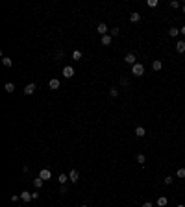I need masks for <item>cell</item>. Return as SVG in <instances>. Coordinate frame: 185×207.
<instances>
[{"label":"cell","mask_w":185,"mask_h":207,"mask_svg":"<svg viewBox=\"0 0 185 207\" xmlns=\"http://www.w3.org/2000/svg\"><path fill=\"white\" fill-rule=\"evenodd\" d=\"M132 74H133V76H137V78L143 76V74H144V65L143 63H135L132 67Z\"/></svg>","instance_id":"6da1fadb"},{"label":"cell","mask_w":185,"mask_h":207,"mask_svg":"<svg viewBox=\"0 0 185 207\" xmlns=\"http://www.w3.org/2000/svg\"><path fill=\"white\" fill-rule=\"evenodd\" d=\"M124 61H126L128 65H132V67H133V65L137 63V57H135V54H132V52H130V54H126V56H124Z\"/></svg>","instance_id":"7a4b0ae2"},{"label":"cell","mask_w":185,"mask_h":207,"mask_svg":"<svg viewBox=\"0 0 185 207\" xmlns=\"http://www.w3.org/2000/svg\"><path fill=\"white\" fill-rule=\"evenodd\" d=\"M39 178H41V179H45V181H48V179L52 178V172H50L48 168H43L41 172H39Z\"/></svg>","instance_id":"3957f363"},{"label":"cell","mask_w":185,"mask_h":207,"mask_svg":"<svg viewBox=\"0 0 185 207\" xmlns=\"http://www.w3.org/2000/svg\"><path fill=\"white\" fill-rule=\"evenodd\" d=\"M59 85L61 83H59V80H57V78H52V80L48 81V87L52 89V91H57V89H59Z\"/></svg>","instance_id":"277c9868"},{"label":"cell","mask_w":185,"mask_h":207,"mask_svg":"<svg viewBox=\"0 0 185 207\" xmlns=\"http://www.w3.org/2000/svg\"><path fill=\"white\" fill-rule=\"evenodd\" d=\"M96 30H98V33H100V37H104V35H108V32H109V30H108V26H106L104 22H100Z\"/></svg>","instance_id":"5b68a950"},{"label":"cell","mask_w":185,"mask_h":207,"mask_svg":"<svg viewBox=\"0 0 185 207\" xmlns=\"http://www.w3.org/2000/svg\"><path fill=\"white\" fill-rule=\"evenodd\" d=\"M100 43H102V45H104V46H109V45H111V43H113V37H111V35H104V37H100Z\"/></svg>","instance_id":"8992f818"},{"label":"cell","mask_w":185,"mask_h":207,"mask_svg":"<svg viewBox=\"0 0 185 207\" xmlns=\"http://www.w3.org/2000/svg\"><path fill=\"white\" fill-rule=\"evenodd\" d=\"M69 179H70V183H76L78 179H80V174H78V170H70V172H69Z\"/></svg>","instance_id":"52a82bcc"},{"label":"cell","mask_w":185,"mask_h":207,"mask_svg":"<svg viewBox=\"0 0 185 207\" xmlns=\"http://www.w3.org/2000/svg\"><path fill=\"white\" fill-rule=\"evenodd\" d=\"M21 200L31 202V200H33V198H31V192H28V190H22V192H21Z\"/></svg>","instance_id":"ba28073f"},{"label":"cell","mask_w":185,"mask_h":207,"mask_svg":"<svg viewBox=\"0 0 185 207\" xmlns=\"http://www.w3.org/2000/svg\"><path fill=\"white\" fill-rule=\"evenodd\" d=\"M63 76H65V78H72L74 76V69L72 67H65V69H63Z\"/></svg>","instance_id":"9c48e42d"},{"label":"cell","mask_w":185,"mask_h":207,"mask_svg":"<svg viewBox=\"0 0 185 207\" xmlns=\"http://www.w3.org/2000/svg\"><path fill=\"white\" fill-rule=\"evenodd\" d=\"M176 52H178V54H183L185 52V41H178V43H176Z\"/></svg>","instance_id":"30bf717a"},{"label":"cell","mask_w":185,"mask_h":207,"mask_svg":"<svg viewBox=\"0 0 185 207\" xmlns=\"http://www.w3.org/2000/svg\"><path fill=\"white\" fill-rule=\"evenodd\" d=\"M33 91H35V83H28L24 87V95H33Z\"/></svg>","instance_id":"8fae6325"},{"label":"cell","mask_w":185,"mask_h":207,"mask_svg":"<svg viewBox=\"0 0 185 207\" xmlns=\"http://www.w3.org/2000/svg\"><path fill=\"white\" fill-rule=\"evenodd\" d=\"M135 135L137 137H144V135H146V130H144L143 126H137L135 128Z\"/></svg>","instance_id":"7c38bea8"},{"label":"cell","mask_w":185,"mask_h":207,"mask_svg":"<svg viewBox=\"0 0 185 207\" xmlns=\"http://www.w3.org/2000/svg\"><path fill=\"white\" fill-rule=\"evenodd\" d=\"M168 35H170V37H178V35H180V28H176V26L168 28Z\"/></svg>","instance_id":"4fadbf2b"},{"label":"cell","mask_w":185,"mask_h":207,"mask_svg":"<svg viewBox=\"0 0 185 207\" xmlns=\"http://www.w3.org/2000/svg\"><path fill=\"white\" fill-rule=\"evenodd\" d=\"M81 57H83V54H81L80 50H74L72 52V59L74 61H81Z\"/></svg>","instance_id":"5bb4252c"},{"label":"cell","mask_w":185,"mask_h":207,"mask_svg":"<svg viewBox=\"0 0 185 207\" xmlns=\"http://www.w3.org/2000/svg\"><path fill=\"white\" fill-rule=\"evenodd\" d=\"M57 181H59L61 185H65V183L69 181V174H59V176H57Z\"/></svg>","instance_id":"9a60e30c"},{"label":"cell","mask_w":185,"mask_h":207,"mask_svg":"<svg viewBox=\"0 0 185 207\" xmlns=\"http://www.w3.org/2000/svg\"><path fill=\"white\" fill-rule=\"evenodd\" d=\"M152 69H154V70H156V72H157V70H161V69H163V63H161V61H159V59H156V61H154V63H152Z\"/></svg>","instance_id":"2e32d148"},{"label":"cell","mask_w":185,"mask_h":207,"mask_svg":"<svg viewBox=\"0 0 185 207\" xmlns=\"http://www.w3.org/2000/svg\"><path fill=\"white\" fill-rule=\"evenodd\" d=\"M43 183H45V179H41V178H35L33 179V187H35V189H41Z\"/></svg>","instance_id":"e0dca14e"},{"label":"cell","mask_w":185,"mask_h":207,"mask_svg":"<svg viewBox=\"0 0 185 207\" xmlns=\"http://www.w3.org/2000/svg\"><path fill=\"white\" fill-rule=\"evenodd\" d=\"M167 204H168V200L165 196H159V198H157V205H159V207H165Z\"/></svg>","instance_id":"ac0fdd59"},{"label":"cell","mask_w":185,"mask_h":207,"mask_svg":"<svg viewBox=\"0 0 185 207\" xmlns=\"http://www.w3.org/2000/svg\"><path fill=\"white\" fill-rule=\"evenodd\" d=\"M141 21V15L139 13H132L130 15V22H139Z\"/></svg>","instance_id":"d6986e66"},{"label":"cell","mask_w":185,"mask_h":207,"mask_svg":"<svg viewBox=\"0 0 185 207\" xmlns=\"http://www.w3.org/2000/svg\"><path fill=\"white\" fill-rule=\"evenodd\" d=\"M4 89H6V93H13L15 91V85L11 83V81H7V83L4 85Z\"/></svg>","instance_id":"ffe728a7"},{"label":"cell","mask_w":185,"mask_h":207,"mask_svg":"<svg viewBox=\"0 0 185 207\" xmlns=\"http://www.w3.org/2000/svg\"><path fill=\"white\" fill-rule=\"evenodd\" d=\"M2 63H4V67H13V61H11L9 57H6V56L2 57Z\"/></svg>","instance_id":"44dd1931"},{"label":"cell","mask_w":185,"mask_h":207,"mask_svg":"<svg viewBox=\"0 0 185 207\" xmlns=\"http://www.w3.org/2000/svg\"><path fill=\"white\" fill-rule=\"evenodd\" d=\"M137 163H139V165H144V163H146V157H144V154H137Z\"/></svg>","instance_id":"7402d4cb"},{"label":"cell","mask_w":185,"mask_h":207,"mask_svg":"<svg viewBox=\"0 0 185 207\" xmlns=\"http://www.w3.org/2000/svg\"><path fill=\"white\" fill-rule=\"evenodd\" d=\"M119 33H120V30H119V28H113V30H109V35H111V37H117Z\"/></svg>","instance_id":"603a6c76"},{"label":"cell","mask_w":185,"mask_h":207,"mask_svg":"<svg viewBox=\"0 0 185 207\" xmlns=\"http://www.w3.org/2000/svg\"><path fill=\"white\" fill-rule=\"evenodd\" d=\"M109 95H111L113 98H117V96H119V89H115V87H113V89H109Z\"/></svg>","instance_id":"cb8c5ba5"},{"label":"cell","mask_w":185,"mask_h":207,"mask_svg":"<svg viewBox=\"0 0 185 207\" xmlns=\"http://www.w3.org/2000/svg\"><path fill=\"white\" fill-rule=\"evenodd\" d=\"M168 6H170L172 9H178V7H180V2H178V0H172V2L168 4Z\"/></svg>","instance_id":"d4e9b609"},{"label":"cell","mask_w":185,"mask_h":207,"mask_svg":"<svg viewBox=\"0 0 185 207\" xmlns=\"http://www.w3.org/2000/svg\"><path fill=\"white\" fill-rule=\"evenodd\" d=\"M176 178H185V168H178V172H176Z\"/></svg>","instance_id":"484cf974"},{"label":"cell","mask_w":185,"mask_h":207,"mask_svg":"<svg viewBox=\"0 0 185 207\" xmlns=\"http://www.w3.org/2000/svg\"><path fill=\"white\" fill-rule=\"evenodd\" d=\"M67 190H69V187H67V185H61V187H59V192H61V194H65Z\"/></svg>","instance_id":"4316f807"},{"label":"cell","mask_w":185,"mask_h":207,"mask_svg":"<svg viewBox=\"0 0 185 207\" xmlns=\"http://www.w3.org/2000/svg\"><path fill=\"white\" fill-rule=\"evenodd\" d=\"M148 6H150V7H156L157 6V0H148Z\"/></svg>","instance_id":"83f0119b"},{"label":"cell","mask_w":185,"mask_h":207,"mask_svg":"<svg viewBox=\"0 0 185 207\" xmlns=\"http://www.w3.org/2000/svg\"><path fill=\"white\" fill-rule=\"evenodd\" d=\"M165 183H167V185H170V183H172V176H167V178H165Z\"/></svg>","instance_id":"f1b7e54d"},{"label":"cell","mask_w":185,"mask_h":207,"mask_svg":"<svg viewBox=\"0 0 185 207\" xmlns=\"http://www.w3.org/2000/svg\"><path fill=\"white\" fill-rule=\"evenodd\" d=\"M143 207H154V204H152V202H144Z\"/></svg>","instance_id":"f546056e"},{"label":"cell","mask_w":185,"mask_h":207,"mask_svg":"<svg viewBox=\"0 0 185 207\" xmlns=\"http://www.w3.org/2000/svg\"><path fill=\"white\" fill-rule=\"evenodd\" d=\"M180 33H182V35H185V26H182V28H180Z\"/></svg>","instance_id":"4dcf8cb0"},{"label":"cell","mask_w":185,"mask_h":207,"mask_svg":"<svg viewBox=\"0 0 185 207\" xmlns=\"http://www.w3.org/2000/svg\"><path fill=\"white\" fill-rule=\"evenodd\" d=\"M176 207H185V205H183V204H180V205H176Z\"/></svg>","instance_id":"1f68e13d"},{"label":"cell","mask_w":185,"mask_h":207,"mask_svg":"<svg viewBox=\"0 0 185 207\" xmlns=\"http://www.w3.org/2000/svg\"><path fill=\"white\" fill-rule=\"evenodd\" d=\"M182 9H183V13H185V4H183V7H182Z\"/></svg>","instance_id":"d6a6232c"},{"label":"cell","mask_w":185,"mask_h":207,"mask_svg":"<svg viewBox=\"0 0 185 207\" xmlns=\"http://www.w3.org/2000/svg\"><path fill=\"white\" fill-rule=\"evenodd\" d=\"M81 207H87V205H81Z\"/></svg>","instance_id":"836d02e7"},{"label":"cell","mask_w":185,"mask_h":207,"mask_svg":"<svg viewBox=\"0 0 185 207\" xmlns=\"http://www.w3.org/2000/svg\"><path fill=\"white\" fill-rule=\"evenodd\" d=\"M15 207H19V205H15Z\"/></svg>","instance_id":"e575fe53"}]
</instances>
